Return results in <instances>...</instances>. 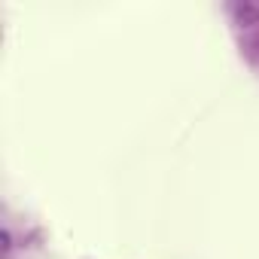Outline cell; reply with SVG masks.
<instances>
[{
  "mask_svg": "<svg viewBox=\"0 0 259 259\" xmlns=\"http://www.w3.org/2000/svg\"><path fill=\"white\" fill-rule=\"evenodd\" d=\"M235 16L244 22V19H256V16H259V10H253V7H238V10H235Z\"/></svg>",
  "mask_w": 259,
  "mask_h": 259,
  "instance_id": "6da1fadb",
  "label": "cell"
}]
</instances>
